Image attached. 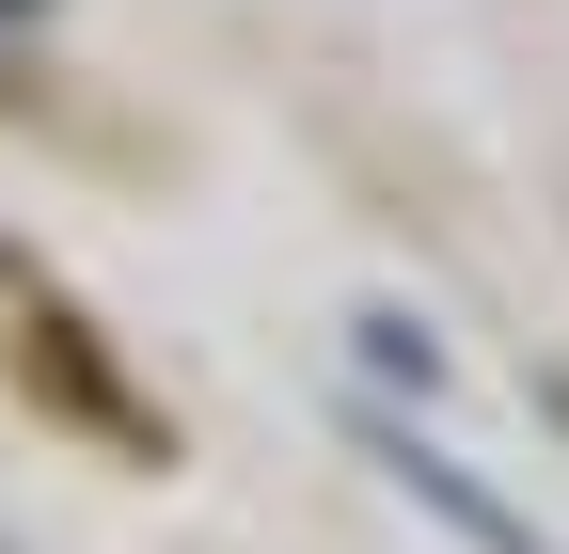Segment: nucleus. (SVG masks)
<instances>
[{"label": "nucleus", "mask_w": 569, "mask_h": 554, "mask_svg": "<svg viewBox=\"0 0 569 554\" xmlns=\"http://www.w3.org/2000/svg\"><path fill=\"white\" fill-rule=\"evenodd\" d=\"M365 444H380V475H396V492H411V507H443V523H459L475 554H553V538H538L522 507H490V492H475V475H459L443 444H427V428H396V412H365Z\"/></svg>", "instance_id": "f257e3e1"}]
</instances>
